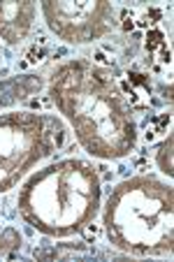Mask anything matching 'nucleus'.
<instances>
[{"label":"nucleus","mask_w":174,"mask_h":262,"mask_svg":"<svg viewBox=\"0 0 174 262\" xmlns=\"http://www.w3.org/2000/svg\"><path fill=\"white\" fill-rule=\"evenodd\" d=\"M49 100L91 156L119 160L135 151L137 123L110 70L84 58L68 60L51 74Z\"/></svg>","instance_id":"1"},{"label":"nucleus","mask_w":174,"mask_h":262,"mask_svg":"<svg viewBox=\"0 0 174 262\" xmlns=\"http://www.w3.org/2000/svg\"><path fill=\"white\" fill-rule=\"evenodd\" d=\"M102 181L98 169L79 158H63L24 181L16 211L33 230L51 239L75 237L100 211Z\"/></svg>","instance_id":"2"},{"label":"nucleus","mask_w":174,"mask_h":262,"mask_svg":"<svg viewBox=\"0 0 174 262\" xmlns=\"http://www.w3.org/2000/svg\"><path fill=\"white\" fill-rule=\"evenodd\" d=\"M104 237L137 257L169 255L174 248V190L149 174L116 183L102 213Z\"/></svg>","instance_id":"3"},{"label":"nucleus","mask_w":174,"mask_h":262,"mask_svg":"<svg viewBox=\"0 0 174 262\" xmlns=\"http://www.w3.org/2000/svg\"><path fill=\"white\" fill-rule=\"evenodd\" d=\"M58 142L60 125L49 116L28 109L0 114V193L16 188Z\"/></svg>","instance_id":"4"},{"label":"nucleus","mask_w":174,"mask_h":262,"mask_svg":"<svg viewBox=\"0 0 174 262\" xmlns=\"http://www.w3.org/2000/svg\"><path fill=\"white\" fill-rule=\"evenodd\" d=\"M47 28L68 45H89L116 28V10L110 0H45Z\"/></svg>","instance_id":"5"},{"label":"nucleus","mask_w":174,"mask_h":262,"mask_svg":"<svg viewBox=\"0 0 174 262\" xmlns=\"http://www.w3.org/2000/svg\"><path fill=\"white\" fill-rule=\"evenodd\" d=\"M37 5L33 0H0V40L5 45H19L33 28Z\"/></svg>","instance_id":"6"},{"label":"nucleus","mask_w":174,"mask_h":262,"mask_svg":"<svg viewBox=\"0 0 174 262\" xmlns=\"http://www.w3.org/2000/svg\"><path fill=\"white\" fill-rule=\"evenodd\" d=\"M42 89V77L40 74H19V77H10V79L0 81V109L14 107L21 100H28Z\"/></svg>","instance_id":"7"},{"label":"nucleus","mask_w":174,"mask_h":262,"mask_svg":"<svg viewBox=\"0 0 174 262\" xmlns=\"http://www.w3.org/2000/svg\"><path fill=\"white\" fill-rule=\"evenodd\" d=\"M172 146H174V137H172V135H167V137L163 139V144L156 148V163H158V169L163 174H167V177H172V174H174Z\"/></svg>","instance_id":"8"},{"label":"nucleus","mask_w":174,"mask_h":262,"mask_svg":"<svg viewBox=\"0 0 174 262\" xmlns=\"http://www.w3.org/2000/svg\"><path fill=\"white\" fill-rule=\"evenodd\" d=\"M21 242H24V237L16 228H3L0 230V257H7L14 251H19Z\"/></svg>","instance_id":"9"},{"label":"nucleus","mask_w":174,"mask_h":262,"mask_svg":"<svg viewBox=\"0 0 174 262\" xmlns=\"http://www.w3.org/2000/svg\"><path fill=\"white\" fill-rule=\"evenodd\" d=\"M0 65H3V51H0Z\"/></svg>","instance_id":"10"}]
</instances>
